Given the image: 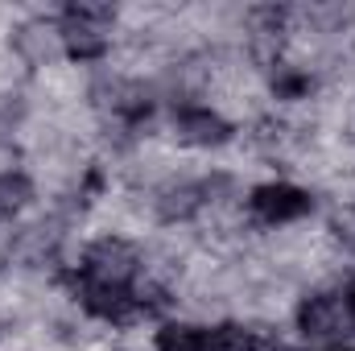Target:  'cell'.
Listing matches in <instances>:
<instances>
[{
    "label": "cell",
    "mask_w": 355,
    "mask_h": 351,
    "mask_svg": "<svg viewBox=\"0 0 355 351\" xmlns=\"http://www.w3.org/2000/svg\"><path fill=\"white\" fill-rule=\"evenodd\" d=\"M190 351H257V335L244 327H194Z\"/></svg>",
    "instance_id": "cell-5"
},
{
    "label": "cell",
    "mask_w": 355,
    "mask_h": 351,
    "mask_svg": "<svg viewBox=\"0 0 355 351\" xmlns=\"http://www.w3.org/2000/svg\"><path fill=\"white\" fill-rule=\"evenodd\" d=\"M33 198V186H29V178L25 174H0V215H17L25 203Z\"/></svg>",
    "instance_id": "cell-6"
},
{
    "label": "cell",
    "mask_w": 355,
    "mask_h": 351,
    "mask_svg": "<svg viewBox=\"0 0 355 351\" xmlns=\"http://www.w3.org/2000/svg\"><path fill=\"white\" fill-rule=\"evenodd\" d=\"M252 211L265 223H293V219H302L310 211V194L289 186V182H272V186L252 190Z\"/></svg>",
    "instance_id": "cell-3"
},
{
    "label": "cell",
    "mask_w": 355,
    "mask_h": 351,
    "mask_svg": "<svg viewBox=\"0 0 355 351\" xmlns=\"http://www.w3.org/2000/svg\"><path fill=\"white\" fill-rule=\"evenodd\" d=\"M174 128H178V137L190 141V145H219L227 137V124L211 108H182L174 116Z\"/></svg>",
    "instance_id": "cell-4"
},
{
    "label": "cell",
    "mask_w": 355,
    "mask_h": 351,
    "mask_svg": "<svg viewBox=\"0 0 355 351\" xmlns=\"http://www.w3.org/2000/svg\"><path fill=\"white\" fill-rule=\"evenodd\" d=\"M141 273V257L128 240L120 236H103L83 252V277L103 281V285H132V277Z\"/></svg>",
    "instance_id": "cell-1"
},
{
    "label": "cell",
    "mask_w": 355,
    "mask_h": 351,
    "mask_svg": "<svg viewBox=\"0 0 355 351\" xmlns=\"http://www.w3.org/2000/svg\"><path fill=\"white\" fill-rule=\"evenodd\" d=\"M327 351H355V339H339V343H331Z\"/></svg>",
    "instance_id": "cell-7"
},
{
    "label": "cell",
    "mask_w": 355,
    "mask_h": 351,
    "mask_svg": "<svg viewBox=\"0 0 355 351\" xmlns=\"http://www.w3.org/2000/svg\"><path fill=\"white\" fill-rule=\"evenodd\" d=\"M297 327L314 339H339L347 327H352V310H347V298L343 293H314L302 302L297 310Z\"/></svg>",
    "instance_id": "cell-2"
}]
</instances>
